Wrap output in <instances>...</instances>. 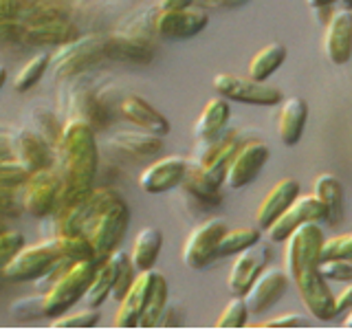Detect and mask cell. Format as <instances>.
I'll list each match as a JSON object with an SVG mask.
<instances>
[{
	"label": "cell",
	"mask_w": 352,
	"mask_h": 330,
	"mask_svg": "<svg viewBox=\"0 0 352 330\" xmlns=\"http://www.w3.org/2000/svg\"><path fill=\"white\" fill-rule=\"evenodd\" d=\"M55 163L62 176V194L93 190L99 152L95 128L86 119L73 117L66 121L62 137L55 146Z\"/></svg>",
	"instance_id": "7a4b0ae2"
},
{
	"label": "cell",
	"mask_w": 352,
	"mask_h": 330,
	"mask_svg": "<svg viewBox=\"0 0 352 330\" xmlns=\"http://www.w3.org/2000/svg\"><path fill=\"white\" fill-rule=\"evenodd\" d=\"M119 113L124 119H128L130 124H135L154 135H168L170 132V121L163 113H159L152 104H148L146 99L139 95H128L121 99L119 104Z\"/></svg>",
	"instance_id": "603a6c76"
},
{
	"label": "cell",
	"mask_w": 352,
	"mask_h": 330,
	"mask_svg": "<svg viewBox=\"0 0 352 330\" xmlns=\"http://www.w3.org/2000/svg\"><path fill=\"white\" fill-rule=\"evenodd\" d=\"M25 247V238L18 231L3 229L0 231V271H3L5 264L16 256L18 249Z\"/></svg>",
	"instance_id": "60d3db41"
},
{
	"label": "cell",
	"mask_w": 352,
	"mask_h": 330,
	"mask_svg": "<svg viewBox=\"0 0 352 330\" xmlns=\"http://www.w3.org/2000/svg\"><path fill=\"white\" fill-rule=\"evenodd\" d=\"M108 260H110V267H113V286H110V297H115V300L119 302L132 286V282H135L139 271L135 269V264H132L130 253H126V251L115 249L108 256Z\"/></svg>",
	"instance_id": "f1b7e54d"
},
{
	"label": "cell",
	"mask_w": 352,
	"mask_h": 330,
	"mask_svg": "<svg viewBox=\"0 0 352 330\" xmlns=\"http://www.w3.org/2000/svg\"><path fill=\"white\" fill-rule=\"evenodd\" d=\"M350 262H352V258H350Z\"/></svg>",
	"instance_id": "db71d44e"
},
{
	"label": "cell",
	"mask_w": 352,
	"mask_h": 330,
	"mask_svg": "<svg viewBox=\"0 0 352 330\" xmlns=\"http://www.w3.org/2000/svg\"><path fill=\"white\" fill-rule=\"evenodd\" d=\"M229 121V104L225 97H212L207 99L201 115H198L196 124H194V137L196 141L201 139H214L220 132L227 128Z\"/></svg>",
	"instance_id": "cb8c5ba5"
},
{
	"label": "cell",
	"mask_w": 352,
	"mask_h": 330,
	"mask_svg": "<svg viewBox=\"0 0 352 330\" xmlns=\"http://www.w3.org/2000/svg\"><path fill=\"white\" fill-rule=\"evenodd\" d=\"M11 152H14V159L25 165L29 172H38L55 165V148L31 128L11 132Z\"/></svg>",
	"instance_id": "9a60e30c"
},
{
	"label": "cell",
	"mask_w": 352,
	"mask_h": 330,
	"mask_svg": "<svg viewBox=\"0 0 352 330\" xmlns=\"http://www.w3.org/2000/svg\"><path fill=\"white\" fill-rule=\"evenodd\" d=\"M308 119V104L300 95L286 97L278 108V137L282 146L293 148L302 139V132Z\"/></svg>",
	"instance_id": "ffe728a7"
},
{
	"label": "cell",
	"mask_w": 352,
	"mask_h": 330,
	"mask_svg": "<svg viewBox=\"0 0 352 330\" xmlns=\"http://www.w3.org/2000/svg\"><path fill=\"white\" fill-rule=\"evenodd\" d=\"M291 278L289 273L282 269H264L253 284L249 286V291L242 295L245 297V304L249 308V313L258 315L269 311V308L282 300V295L286 293V286H289Z\"/></svg>",
	"instance_id": "2e32d148"
},
{
	"label": "cell",
	"mask_w": 352,
	"mask_h": 330,
	"mask_svg": "<svg viewBox=\"0 0 352 330\" xmlns=\"http://www.w3.org/2000/svg\"><path fill=\"white\" fill-rule=\"evenodd\" d=\"M212 84L220 97L251 104V106H278L284 99L278 86L253 80L249 75L242 77L234 73H218Z\"/></svg>",
	"instance_id": "52a82bcc"
},
{
	"label": "cell",
	"mask_w": 352,
	"mask_h": 330,
	"mask_svg": "<svg viewBox=\"0 0 352 330\" xmlns=\"http://www.w3.org/2000/svg\"><path fill=\"white\" fill-rule=\"evenodd\" d=\"M209 22V16L203 7H174L161 9L154 16V31L168 40H187L198 36Z\"/></svg>",
	"instance_id": "30bf717a"
},
{
	"label": "cell",
	"mask_w": 352,
	"mask_h": 330,
	"mask_svg": "<svg viewBox=\"0 0 352 330\" xmlns=\"http://www.w3.org/2000/svg\"><path fill=\"white\" fill-rule=\"evenodd\" d=\"M128 223L130 209L115 190L110 187L91 190V212L84 225V234L91 240L97 260H106L119 247Z\"/></svg>",
	"instance_id": "3957f363"
},
{
	"label": "cell",
	"mask_w": 352,
	"mask_h": 330,
	"mask_svg": "<svg viewBox=\"0 0 352 330\" xmlns=\"http://www.w3.org/2000/svg\"><path fill=\"white\" fill-rule=\"evenodd\" d=\"M247 317H249V308L245 304V297L234 295L223 308V313L218 315L216 326L218 328H242L247 324Z\"/></svg>",
	"instance_id": "d590c367"
},
{
	"label": "cell",
	"mask_w": 352,
	"mask_h": 330,
	"mask_svg": "<svg viewBox=\"0 0 352 330\" xmlns=\"http://www.w3.org/2000/svg\"><path fill=\"white\" fill-rule=\"evenodd\" d=\"M62 247V253L69 260L73 262H80V260H97L95 258V251L91 240H88L86 234L77 231V234H62V236H55Z\"/></svg>",
	"instance_id": "e575fe53"
},
{
	"label": "cell",
	"mask_w": 352,
	"mask_h": 330,
	"mask_svg": "<svg viewBox=\"0 0 352 330\" xmlns=\"http://www.w3.org/2000/svg\"><path fill=\"white\" fill-rule=\"evenodd\" d=\"M110 286H113V267H110V260H102L97 264V269L93 273V280L88 284V289L84 293L82 300L91 306L97 308L106 302V297L110 295Z\"/></svg>",
	"instance_id": "1f68e13d"
},
{
	"label": "cell",
	"mask_w": 352,
	"mask_h": 330,
	"mask_svg": "<svg viewBox=\"0 0 352 330\" xmlns=\"http://www.w3.org/2000/svg\"><path fill=\"white\" fill-rule=\"evenodd\" d=\"M339 7H344V9H352V0H339Z\"/></svg>",
	"instance_id": "816d5d0a"
},
{
	"label": "cell",
	"mask_w": 352,
	"mask_h": 330,
	"mask_svg": "<svg viewBox=\"0 0 352 330\" xmlns=\"http://www.w3.org/2000/svg\"><path fill=\"white\" fill-rule=\"evenodd\" d=\"M269 256V247L262 245V242H256V245L247 247L245 251L236 253L234 264H231L227 275V289L231 291V295H245L249 291L253 280L267 269Z\"/></svg>",
	"instance_id": "4fadbf2b"
},
{
	"label": "cell",
	"mask_w": 352,
	"mask_h": 330,
	"mask_svg": "<svg viewBox=\"0 0 352 330\" xmlns=\"http://www.w3.org/2000/svg\"><path fill=\"white\" fill-rule=\"evenodd\" d=\"M62 194V176L53 168H44L38 172H31L27 181L18 185V198L22 209L29 216L47 218L53 214L58 198Z\"/></svg>",
	"instance_id": "8992f818"
},
{
	"label": "cell",
	"mask_w": 352,
	"mask_h": 330,
	"mask_svg": "<svg viewBox=\"0 0 352 330\" xmlns=\"http://www.w3.org/2000/svg\"><path fill=\"white\" fill-rule=\"evenodd\" d=\"M297 196H300V181H295V179L278 181L260 201L256 209V225L264 231Z\"/></svg>",
	"instance_id": "44dd1931"
},
{
	"label": "cell",
	"mask_w": 352,
	"mask_h": 330,
	"mask_svg": "<svg viewBox=\"0 0 352 330\" xmlns=\"http://www.w3.org/2000/svg\"><path fill=\"white\" fill-rule=\"evenodd\" d=\"M324 51L333 64H346L352 55V9L339 7L330 14L324 31Z\"/></svg>",
	"instance_id": "e0dca14e"
},
{
	"label": "cell",
	"mask_w": 352,
	"mask_h": 330,
	"mask_svg": "<svg viewBox=\"0 0 352 330\" xmlns=\"http://www.w3.org/2000/svg\"><path fill=\"white\" fill-rule=\"evenodd\" d=\"M168 282L161 273H157V278H154V284H152V291L148 295V302H146V308H143V313L139 317V328H152V326H159L161 324V317L165 313V308H168Z\"/></svg>",
	"instance_id": "f546056e"
},
{
	"label": "cell",
	"mask_w": 352,
	"mask_h": 330,
	"mask_svg": "<svg viewBox=\"0 0 352 330\" xmlns=\"http://www.w3.org/2000/svg\"><path fill=\"white\" fill-rule=\"evenodd\" d=\"M286 60V47L282 42H269L262 49H258L251 55V60L247 64V73L253 80L267 82L269 77L280 69Z\"/></svg>",
	"instance_id": "484cf974"
},
{
	"label": "cell",
	"mask_w": 352,
	"mask_h": 330,
	"mask_svg": "<svg viewBox=\"0 0 352 330\" xmlns=\"http://www.w3.org/2000/svg\"><path fill=\"white\" fill-rule=\"evenodd\" d=\"M264 231L260 227H238V229H227L223 238L218 242L216 256L218 258H227V256H236V253L245 251L247 247L260 242Z\"/></svg>",
	"instance_id": "4dcf8cb0"
},
{
	"label": "cell",
	"mask_w": 352,
	"mask_h": 330,
	"mask_svg": "<svg viewBox=\"0 0 352 330\" xmlns=\"http://www.w3.org/2000/svg\"><path fill=\"white\" fill-rule=\"evenodd\" d=\"M154 278H157V271H139L135 282L126 291V295L119 300V308L115 315V326L117 328H137L139 326V317L143 313L148 302V295L152 291Z\"/></svg>",
	"instance_id": "ac0fdd59"
},
{
	"label": "cell",
	"mask_w": 352,
	"mask_h": 330,
	"mask_svg": "<svg viewBox=\"0 0 352 330\" xmlns=\"http://www.w3.org/2000/svg\"><path fill=\"white\" fill-rule=\"evenodd\" d=\"M271 152L269 146L262 141H245L240 143L234 159H231L227 174H225V185L229 190H240V187L249 185L256 181V176L262 172L264 163L269 161Z\"/></svg>",
	"instance_id": "7c38bea8"
},
{
	"label": "cell",
	"mask_w": 352,
	"mask_h": 330,
	"mask_svg": "<svg viewBox=\"0 0 352 330\" xmlns=\"http://www.w3.org/2000/svg\"><path fill=\"white\" fill-rule=\"evenodd\" d=\"M99 322V313L95 308H88V311L75 313V315H60L55 317V322H51L53 328H95Z\"/></svg>",
	"instance_id": "ab89813d"
},
{
	"label": "cell",
	"mask_w": 352,
	"mask_h": 330,
	"mask_svg": "<svg viewBox=\"0 0 352 330\" xmlns=\"http://www.w3.org/2000/svg\"><path fill=\"white\" fill-rule=\"evenodd\" d=\"M0 159H14V152H11V135H3V132H0Z\"/></svg>",
	"instance_id": "7dc6e473"
},
{
	"label": "cell",
	"mask_w": 352,
	"mask_h": 330,
	"mask_svg": "<svg viewBox=\"0 0 352 330\" xmlns=\"http://www.w3.org/2000/svg\"><path fill=\"white\" fill-rule=\"evenodd\" d=\"M106 53V40L99 36H77L75 40L62 44V49L51 55V71L55 77L77 75L91 64H95Z\"/></svg>",
	"instance_id": "9c48e42d"
},
{
	"label": "cell",
	"mask_w": 352,
	"mask_h": 330,
	"mask_svg": "<svg viewBox=\"0 0 352 330\" xmlns=\"http://www.w3.org/2000/svg\"><path fill=\"white\" fill-rule=\"evenodd\" d=\"M313 196L324 207V223L328 227H339L344 220L346 207H344V187L335 174L322 172L313 181Z\"/></svg>",
	"instance_id": "7402d4cb"
},
{
	"label": "cell",
	"mask_w": 352,
	"mask_h": 330,
	"mask_svg": "<svg viewBox=\"0 0 352 330\" xmlns=\"http://www.w3.org/2000/svg\"><path fill=\"white\" fill-rule=\"evenodd\" d=\"M163 247V234L159 227H143L130 249V260L137 271H148L154 267Z\"/></svg>",
	"instance_id": "d4e9b609"
},
{
	"label": "cell",
	"mask_w": 352,
	"mask_h": 330,
	"mask_svg": "<svg viewBox=\"0 0 352 330\" xmlns=\"http://www.w3.org/2000/svg\"><path fill=\"white\" fill-rule=\"evenodd\" d=\"M344 326H346V328H352V308H350L348 315H346V322H344Z\"/></svg>",
	"instance_id": "f907efd6"
},
{
	"label": "cell",
	"mask_w": 352,
	"mask_h": 330,
	"mask_svg": "<svg viewBox=\"0 0 352 330\" xmlns=\"http://www.w3.org/2000/svg\"><path fill=\"white\" fill-rule=\"evenodd\" d=\"M49 66H51V53H47V51L36 55V58H31L18 71L16 80H14V88L18 93H27L29 88H33L42 80V75L49 71Z\"/></svg>",
	"instance_id": "d6a6232c"
},
{
	"label": "cell",
	"mask_w": 352,
	"mask_h": 330,
	"mask_svg": "<svg viewBox=\"0 0 352 330\" xmlns=\"http://www.w3.org/2000/svg\"><path fill=\"white\" fill-rule=\"evenodd\" d=\"M5 80H7V69L5 66H0V88L5 86Z\"/></svg>",
	"instance_id": "681fc988"
},
{
	"label": "cell",
	"mask_w": 352,
	"mask_h": 330,
	"mask_svg": "<svg viewBox=\"0 0 352 330\" xmlns=\"http://www.w3.org/2000/svg\"><path fill=\"white\" fill-rule=\"evenodd\" d=\"M64 258L58 238H47L42 242H33L18 249V253L11 258L5 267L3 275L7 280H38L42 273H47L55 262Z\"/></svg>",
	"instance_id": "5b68a950"
},
{
	"label": "cell",
	"mask_w": 352,
	"mask_h": 330,
	"mask_svg": "<svg viewBox=\"0 0 352 330\" xmlns=\"http://www.w3.org/2000/svg\"><path fill=\"white\" fill-rule=\"evenodd\" d=\"M322 240L324 231L317 223L300 225L284 240V264L304 306L319 322H328L335 317V295L330 291L328 280L319 271Z\"/></svg>",
	"instance_id": "6da1fadb"
},
{
	"label": "cell",
	"mask_w": 352,
	"mask_h": 330,
	"mask_svg": "<svg viewBox=\"0 0 352 330\" xmlns=\"http://www.w3.org/2000/svg\"><path fill=\"white\" fill-rule=\"evenodd\" d=\"M319 271L328 282H352V262L348 258H328L319 262Z\"/></svg>",
	"instance_id": "f35d334b"
},
{
	"label": "cell",
	"mask_w": 352,
	"mask_h": 330,
	"mask_svg": "<svg viewBox=\"0 0 352 330\" xmlns=\"http://www.w3.org/2000/svg\"><path fill=\"white\" fill-rule=\"evenodd\" d=\"M183 190L194 196L198 203H203L205 207H218L223 203V192H220V187L214 181H209L207 176L203 174L201 168H196L194 163H190V168H187V174L183 179Z\"/></svg>",
	"instance_id": "4316f807"
},
{
	"label": "cell",
	"mask_w": 352,
	"mask_h": 330,
	"mask_svg": "<svg viewBox=\"0 0 352 330\" xmlns=\"http://www.w3.org/2000/svg\"><path fill=\"white\" fill-rule=\"evenodd\" d=\"M22 5H29V3H36V0H20Z\"/></svg>",
	"instance_id": "f5cc1de1"
},
{
	"label": "cell",
	"mask_w": 352,
	"mask_h": 330,
	"mask_svg": "<svg viewBox=\"0 0 352 330\" xmlns=\"http://www.w3.org/2000/svg\"><path fill=\"white\" fill-rule=\"evenodd\" d=\"M196 0H161V9H174V7H190Z\"/></svg>",
	"instance_id": "c3c4849f"
},
{
	"label": "cell",
	"mask_w": 352,
	"mask_h": 330,
	"mask_svg": "<svg viewBox=\"0 0 352 330\" xmlns=\"http://www.w3.org/2000/svg\"><path fill=\"white\" fill-rule=\"evenodd\" d=\"M319 258H352V234H337L322 240V249H319Z\"/></svg>",
	"instance_id": "74e56055"
},
{
	"label": "cell",
	"mask_w": 352,
	"mask_h": 330,
	"mask_svg": "<svg viewBox=\"0 0 352 330\" xmlns=\"http://www.w3.org/2000/svg\"><path fill=\"white\" fill-rule=\"evenodd\" d=\"M306 326H308V317L297 313H284L260 324V328H306Z\"/></svg>",
	"instance_id": "7bdbcfd3"
},
{
	"label": "cell",
	"mask_w": 352,
	"mask_h": 330,
	"mask_svg": "<svg viewBox=\"0 0 352 330\" xmlns=\"http://www.w3.org/2000/svg\"><path fill=\"white\" fill-rule=\"evenodd\" d=\"M306 3H308V7L315 9L319 14V11H330L335 5H339V0H306Z\"/></svg>",
	"instance_id": "bcb514c9"
},
{
	"label": "cell",
	"mask_w": 352,
	"mask_h": 330,
	"mask_svg": "<svg viewBox=\"0 0 352 330\" xmlns=\"http://www.w3.org/2000/svg\"><path fill=\"white\" fill-rule=\"evenodd\" d=\"M324 220V207L313 194L297 196L295 201L284 209V212L264 229V234L271 242H284L293 231L304 223H317Z\"/></svg>",
	"instance_id": "8fae6325"
},
{
	"label": "cell",
	"mask_w": 352,
	"mask_h": 330,
	"mask_svg": "<svg viewBox=\"0 0 352 330\" xmlns=\"http://www.w3.org/2000/svg\"><path fill=\"white\" fill-rule=\"evenodd\" d=\"M352 308V284H348L344 291L335 295V315L348 313Z\"/></svg>",
	"instance_id": "ee69618b"
},
{
	"label": "cell",
	"mask_w": 352,
	"mask_h": 330,
	"mask_svg": "<svg viewBox=\"0 0 352 330\" xmlns=\"http://www.w3.org/2000/svg\"><path fill=\"white\" fill-rule=\"evenodd\" d=\"M198 3L207 7H216V9H236V7L247 5L249 0H198Z\"/></svg>",
	"instance_id": "f6af8a7d"
},
{
	"label": "cell",
	"mask_w": 352,
	"mask_h": 330,
	"mask_svg": "<svg viewBox=\"0 0 352 330\" xmlns=\"http://www.w3.org/2000/svg\"><path fill=\"white\" fill-rule=\"evenodd\" d=\"M102 260H80L73 262L69 269H66L51 289L44 293V302H42V315L55 319L64 315L69 308L82 300L88 284L93 280V273L97 269V264Z\"/></svg>",
	"instance_id": "277c9868"
},
{
	"label": "cell",
	"mask_w": 352,
	"mask_h": 330,
	"mask_svg": "<svg viewBox=\"0 0 352 330\" xmlns=\"http://www.w3.org/2000/svg\"><path fill=\"white\" fill-rule=\"evenodd\" d=\"M187 168H190V161L185 157H179V154L154 159L148 168L139 174V187L146 194H163L183 183Z\"/></svg>",
	"instance_id": "5bb4252c"
},
{
	"label": "cell",
	"mask_w": 352,
	"mask_h": 330,
	"mask_svg": "<svg viewBox=\"0 0 352 330\" xmlns=\"http://www.w3.org/2000/svg\"><path fill=\"white\" fill-rule=\"evenodd\" d=\"M108 143L117 152L124 154V157L135 159V161L157 159L163 150L161 135H154V132H148V130H141V132L121 130V132H115V135L108 139Z\"/></svg>",
	"instance_id": "d6986e66"
},
{
	"label": "cell",
	"mask_w": 352,
	"mask_h": 330,
	"mask_svg": "<svg viewBox=\"0 0 352 330\" xmlns=\"http://www.w3.org/2000/svg\"><path fill=\"white\" fill-rule=\"evenodd\" d=\"M42 302L44 295H33L25 297V300H18L11 306V315L16 319H33V317H44L42 315Z\"/></svg>",
	"instance_id": "b9f144b4"
},
{
	"label": "cell",
	"mask_w": 352,
	"mask_h": 330,
	"mask_svg": "<svg viewBox=\"0 0 352 330\" xmlns=\"http://www.w3.org/2000/svg\"><path fill=\"white\" fill-rule=\"evenodd\" d=\"M227 231V223L223 218H209L205 223L196 225L185 238L183 245V264L187 269L203 271L212 264L218 256V242Z\"/></svg>",
	"instance_id": "ba28073f"
},
{
	"label": "cell",
	"mask_w": 352,
	"mask_h": 330,
	"mask_svg": "<svg viewBox=\"0 0 352 330\" xmlns=\"http://www.w3.org/2000/svg\"><path fill=\"white\" fill-rule=\"evenodd\" d=\"M29 128L33 132H38V135L47 143H51L53 148L58 146L62 130H64L58 115H55V110L47 104H36L29 108Z\"/></svg>",
	"instance_id": "83f0119b"
},
{
	"label": "cell",
	"mask_w": 352,
	"mask_h": 330,
	"mask_svg": "<svg viewBox=\"0 0 352 330\" xmlns=\"http://www.w3.org/2000/svg\"><path fill=\"white\" fill-rule=\"evenodd\" d=\"M106 53L117 55L121 60L148 62L152 49L139 38H113V40H106Z\"/></svg>",
	"instance_id": "836d02e7"
},
{
	"label": "cell",
	"mask_w": 352,
	"mask_h": 330,
	"mask_svg": "<svg viewBox=\"0 0 352 330\" xmlns=\"http://www.w3.org/2000/svg\"><path fill=\"white\" fill-rule=\"evenodd\" d=\"M31 172L16 159H0V187L3 190H18V185L27 181Z\"/></svg>",
	"instance_id": "8d00e7d4"
}]
</instances>
